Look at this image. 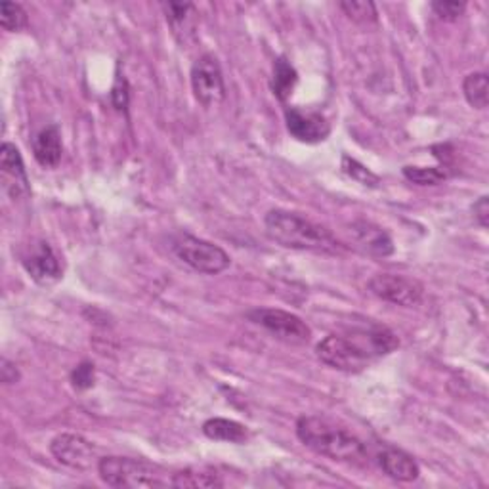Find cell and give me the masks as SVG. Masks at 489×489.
I'll return each instance as SVG.
<instances>
[{
    "mask_svg": "<svg viewBox=\"0 0 489 489\" xmlns=\"http://www.w3.org/2000/svg\"><path fill=\"white\" fill-rule=\"evenodd\" d=\"M399 339L384 327L360 329L346 335H329L318 346V358L337 371L358 373L371 361L392 354Z\"/></svg>",
    "mask_w": 489,
    "mask_h": 489,
    "instance_id": "1",
    "label": "cell"
},
{
    "mask_svg": "<svg viewBox=\"0 0 489 489\" xmlns=\"http://www.w3.org/2000/svg\"><path fill=\"white\" fill-rule=\"evenodd\" d=\"M264 225L268 237L285 249L316 253L340 251L339 239L325 225L312 222L296 213L283 211V208L270 211L264 218Z\"/></svg>",
    "mask_w": 489,
    "mask_h": 489,
    "instance_id": "2",
    "label": "cell"
},
{
    "mask_svg": "<svg viewBox=\"0 0 489 489\" xmlns=\"http://www.w3.org/2000/svg\"><path fill=\"white\" fill-rule=\"evenodd\" d=\"M296 436L308 449L333 461H358L365 455L360 438L323 417H301L296 421Z\"/></svg>",
    "mask_w": 489,
    "mask_h": 489,
    "instance_id": "3",
    "label": "cell"
},
{
    "mask_svg": "<svg viewBox=\"0 0 489 489\" xmlns=\"http://www.w3.org/2000/svg\"><path fill=\"white\" fill-rule=\"evenodd\" d=\"M98 475L111 487H172V475L161 466L129 457H101Z\"/></svg>",
    "mask_w": 489,
    "mask_h": 489,
    "instance_id": "4",
    "label": "cell"
},
{
    "mask_svg": "<svg viewBox=\"0 0 489 489\" xmlns=\"http://www.w3.org/2000/svg\"><path fill=\"white\" fill-rule=\"evenodd\" d=\"M172 251L191 270L216 275L230 266V256L218 244L194 235L180 234L172 239Z\"/></svg>",
    "mask_w": 489,
    "mask_h": 489,
    "instance_id": "5",
    "label": "cell"
},
{
    "mask_svg": "<svg viewBox=\"0 0 489 489\" xmlns=\"http://www.w3.org/2000/svg\"><path fill=\"white\" fill-rule=\"evenodd\" d=\"M247 318L270 331L279 340H285L289 344H304L312 337V329L306 325V321L285 310L256 308L247 313Z\"/></svg>",
    "mask_w": 489,
    "mask_h": 489,
    "instance_id": "6",
    "label": "cell"
},
{
    "mask_svg": "<svg viewBox=\"0 0 489 489\" xmlns=\"http://www.w3.org/2000/svg\"><path fill=\"white\" fill-rule=\"evenodd\" d=\"M369 291L377 299L396 306L413 308L423 301L425 289L417 279L399 275V273H377L371 277Z\"/></svg>",
    "mask_w": 489,
    "mask_h": 489,
    "instance_id": "7",
    "label": "cell"
},
{
    "mask_svg": "<svg viewBox=\"0 0 489 489\" xmlns=\"http://www.w3.org/2000/svg\"><path fill=\"white\" fill-rule=\"evenodd\" d=\"M191 91L203 108H215L224 100V75L213 54L201 56L191 67Z\"/></svg>",
    "mask_w": 489,
    "mask_h": 489,
    "instance_id": "8",
    "label": "cell"
},
{
    "mask_svg": "<svg viewBox=\"0 0 489 489\" xmlns=\"http://www.w3.org/2000/svg\"><path fill=\"white\" fill-rule=\"evenodd\" d=\"M52 455L58 463H62L67 468L73 470H91L94 465L98 466V457H96V447L84 440L82 436L77 434H60L50 444Z\"/></svg>",
    "mask_w": 489,
    "mask_h": 489,
    "instance_id": "9",
    "label": "cell"
},
{
    "mask_svg": "<svg viewBox=\"0 0 489 489\" xmlns=\"http://www.w3.org/2000/svg\"><path fill=\"white\" fill-rule=\"evenodd\" d=\"M285 122H287V130L291 132V136L304 144L323 142L331 132L329 122L323 115L302 111L296 108L285 110Z\"/></svg>",
    "mask_w": 489,
    "mask_h": 489,
    "instance_id": "10",
    "label": "cell"
},
{
    "mask_svg": "<svg viewBox=\"0 0 489 489\" xmlns=\"http://www.w3.org/2000/svg\"><path fill=\"white\" fill-rule=\"evenodd\" d=\"M0 172H3L5 191L12 199H20L29 194V178L22 153L14 144H5L0 149Z\"/></svg>",
    "mask_w": 489,
    "mask_h": 489,
    "instance_id": "11",
    "label": "cell"
},
{
    "mask_svg": "<svg viewBox=\"0 0 489 489\" xmlns=\"http://www.w3.org/2000/svg\"><path fill=\"white\" fill-rule=\"evenodd\" d=\"M24 266L34 282L43 285L54 283L62 277L60 260L48 243H39L33 253L24 258Z\"/></svg>",
    "mask_w": 489,
    "mask_h": 489,
    "instance_id": "12",
    "label": "cell"
},
{
    "mask_svg": "<svg viewBox=\"0 0 489 489\" xmlns=\"http://www.w3.org/2000/svg\"><path fill=\"white\" fill-rule=\"evenodd\" d=\"M352 237L356 247L369 256L387 258L394 253V243L390 235L371 222H356L352 225Z\"/></svg>",
    "mask_w": 489,
    "mask_h": 489,
    "instance_id": "13",
    "label": "cell"
},
{
    "mask_svg": "<svg viewBox=\"0 0 489 489\" xmlns=\"http://www.w3.org/2000/svg\"><path fill=\"white\" fill-rule=\"evenodd\" d=\"M379 465L382 468V473L398 480V482H415L421 475V468H418L417 461L408 455L406 451L401 449H384L379 455Z\"/></svg>",
    "mask_w": 489,
    "mask_h": 489,
    "instance_id": "14",
    "label": "cell"
},
{
    "mask_svg": "<svg viewBox=\"0 0 489 489\" xmlns=\"http://www.w3.org/2000/svg\"><path fill=\"white\" fill-rule=\"evenodd\" d=\"M33 153L37 163L44 168H54L62 161V134L56 125H48L33 139Z\"/></svg>",
    "mask_w": 489,
    "mask_h": 489,
    "instance_id": "15",
    "label": "cell"
},
{
    "mask_svg": "<svg viewBox=\"0 0 489 489\" xmlns=\"http://www.w3.org/2000/svg\"><path fill=\"white\" fill-rule=\"evenodd\" d=\"M203 432L206 438L216 442H230V444H244L249 440V430L237 421L230 418H208L203 425Z\"/></svg>",
    "mask_w": 489,
    "mask_h": 489,
    "instance_id": "16",
    "label": "cell"
},
{
    "mask_svg": "<svg viewBox=\"0 0 489 489\" xmlns=\"http://www.w3.org/2000/svg\"><path fill=\"white\" fill-rule=\"evenodd\" d=\"M299 82V73L296 69L285 60L277 58L273 63V77H272V91L279 101H287Z\"/></svg>",
    "mask_w": 489,
    "mask_h": 489,
    "instance_id": "17",
    "label": "cell"
},
{
    "mask_svg": "<svg viewBox=\"0 0 489 489\" xmlns=\"http://www.w3.org/2000/svg\"><path fill=\"white\" fill-rule=\"evenodd\" d=\"M220 475L205 468H186L172 475V487H222Z\"/></svg>",
    "mask_w": 489,
    "mask_h": 489,
    "instance_id": "18",
    "label": "cell"
},
{
    "mask_svg": "<svg viewBox=\"0 0 489 489\" xmlns=\"http://www.w3.org/2000/svg\"><path fill=\"white\" fill-rule=\"evenodd\" d=\"M463 92L466 101L475 110H485L489 101V81L485 73H470L463 82Z\"/></svg>",
    "mask_w": 489,
    "mask_h": 489,
    "instance_id": "19",
    "label": "cell"
},
{
    "mask_svg": "<svg viewBox=\"0 0 489 489\" xmlns=\"http://www.w3.org/2000/svg\"><path fill=\"white\" fill-rule=\"evenodd\" d=\"M404 177L418 186H438L449 178L446 167H406Z\"/></svg>",
    "mask_w": 489,
    "mask_h": 489,
    "instance_id": "20",
    "label": "cell"
},
{
    "mask_svg": "<svg viewBox=\"0 0 489 489\" xmlns=\"http://www.w3.org/2000/svg\"><path fill=\"white\" fill-rule=\"evenodd\" d=\"M340 10L350 17L352 22L367 25V24H375L377 22V6L369 0H344L340 3Z\"/></svg>",
    "mask_w": 489,
    "mask_h": 489,
    "instance_id": "21",
    "label": "cell"
},
{
    "mask_svg": "<svg viewBox=\"0 0 489 489\" xmlns=\"http://www.w3.org/2000/svg\"><path fill=\"white\" fill-rule=\"evenodd\" d=\"M0 25L10 33L24 29L27 25V12L22 8V5L3 3L0 5Z\"/></svg>",
    "mask_w": 489,
    "mask_h": 489,
    "instance_id": "22",
    "label": "cell"
},
{
    "mask_svg": "<svg viewBox=\"0 0 489 489\" xmlns=\"http://www.w3.org/2000/svg\"><path fill=\"white\" fill-rule=\"evenodd\" d=\"M342 168L344 172L350 177L352 180H356L361 186H369V187H377L380 184V178L377 174H373L369 168L363 167L361 163H358L356 159H350V157H342Z\"/></svg>",
    "mask_w": 489,
    "mask_h": 489,
    "instance_id": "23",
    "label": "cell"
},
{
    "mask_svg": "<svg viewBox=\"0 0 489 489\" xmlns=\"http://www.w3.org/2000/svg\"><path fill=\"white\" fill-rule=\"evenodd\" d=\"M163 10L167 14V22L174 29V33H180V29L189 20V12L194 10V5H189V3H165Z\"/></svg>",
    "mask_w": 489,
    "mask_h": 489,
    "instance_id": "24",
    "label": "cell"
},
{
    "mask_svg": "<svg viewBox=\"0 0 489 489\" xmlns=\"http://www.w3.org/2000/svg\"><path fill=\"white\" fill-rule=\"evenodd\" d=\"M430 8L434 10L436 15L440 17V20L455 22L463 15L466 5L465 3H447V0H438V3H432Z\"/></svg>",
    "mask_w": 489,
    "mask_h": 489,
    "instance_id": "25",
    "label": "cell"
},
{
    "mask_svg": "<svg viewBox=\"0 0 489 489\" xmlns=\"http://www.w3.org/2000/svg\"><path fill=\"white\" fill-rule=\"evenodd\" d=\"M73 387L79 390L91 388L94 384V365L92 363H81L77 369L72 373Z\"/></svg>",
    "mask_w": 489,
    "mask_h": 489,
    "instance_id": "26",
    "label": "cell"
},
{
    "mask_svg": "<svg viewBox=\"0 0 489 489\" xmlns=\"http://www.w3.org/2000/svg\"><path fill=\"white\" fill-rule=\"evenodd\" d=\"M111 100H113V106L117 110H125L129 106V84H127V81L122 79L120 75L117 77V81L113 84Z\"/></svg>",
    "mask_w": 489,
    "mask_h": 489,
    "instance_id": "27",
    "label": "cell"
},
{
    "mask_svg": "<svg viewBox=\"0 0 489 489\" xmlns=\"http://www.w3.org/2000/svg\"><path fill=\"white\" fill-rule=\"evenodd\" d=\"M0 379H3L5 384H15L17 380H20V371H17L15 363L3 358V367H0Z\"/></svg>",
    "mask_w": 489,
    "mask_h": 489,
    "instance_id": "28",
    "label": "cell"
},
{
    "mask_svg": "<svg viewBox=\"0 0 489 489\" xmlns=\"http://www.w3.org/2000/svg\"><path fill=\"white\" fill-rule=\"evenodd\" d=\"M475 218L478 220V224L482 225V228H487L489 224V201L487 197H480L476 203H475Z\"/></svg>",
    "mask_w": 489,
    "mask_h": 489,
    "instance_id": "29",
    "label": "cell"
}]
</instances>
